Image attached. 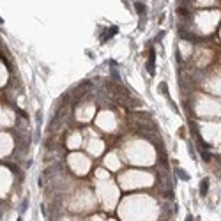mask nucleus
<instances>
[{"instance_id":"1","label":"nucleus","mask_w":221,"mask_h":221,"mask_svg":"<svg viewBox=\"0 0 221 221\" xmlns=\"http://www.w3.org/2000/svg\"><path fill=\"white\" fill-rule=\"evenodd\" d=\"M147 73L150 76H154V73H156V50L154 48H150V55L147 60Z\"/></svg>"},{"instance_id":"2","label":"nucleus","mask_w":221,"mask_h":221,"mask_svg":"<svg viewBox=\"0 0 221 221\" xmlns=\"http://www.w3.org/2000/svg\"><path fill=\"white\" fill-rule=\"evenodd\" d=\"M117 32H119V28H117V27H110V30L106 28V30H104V34H103V37H101V41H103V42H106L110 37H113Z\"/></svg>"},{"instance_id":"3","label":"nucleus","mask_w":221,"mask_h":221,"mask_svg":"<svg viewBox=\"0 0 221 221\" xmlns=\"http://www.w3.org/2000/svg\"><path fill=\"white\" fill-rule=\"evenodd\" d=\"M207 191H209V181H207V179H202V182H200V196H207Z\"/></svg>"},{"instance_id":"4","label":"nucleus","mask_w":221,"mask_h":221,"mask_svg":"<svg viewBox=\"0 0 221 221\" xmlns=\"http://www.w3.org/2000/svg\"><path fill=\"white\" fill-rule=\"evenodd\" d=\"M135 9L138 11V14H141V16H143V14L147 13V7H145L143 4H140V2H136V4H135Z\"/></svg>"},{"instance_id":"5","label":"nucleus","mask_w":221,"mask_h":221,"mask_svg":"<svg viewBox=\"0 0 221 221\" xmlns=\"http://www.w3.org/2000/svg\"><path fill=\"white\" fill-rule=\"evenodd\" d=\"M177 175L181 177L182 181H189V175H188V173H186V172H184L182 168H177Z\"/></svg>"},{"instance_id":"6","label":"nucleus","mask_w":221,"mask_h":221,"mask_svg":"<svg viewBox=\"0 0 221 221\" xmlns=\"http://www.w3.org/2000/svg\"><path fill=\"white\" fill-rule=\"evenodd\" d=\"M202 158H203L205 161H209V159H211V154H209V152H205V150H202Z\"/></svg>"},{"instance_id":"7","label":"nucleus","mask_w":221,"mask_h":221,"mask_svg":"<svg viewBox=\"0 0 221 221\" xmlns=\"http://www.w3.org/2000/svg\"><path fill=\"white\" fill-rule=\"evenodd\" d=\"M27 207H28V200H25L23 203H21V212H25V211H27Z\"/></svg>"},{"instance_id":"8","label":"nucleus","mask_w":221,"mask_h":221,"mask_svg":"<svg viewBox=\"0 0 221 221\" xmlns=\"http://www.w3.org/2000/svg\"><path fill=\"white\" fill-rule=\"evenodd\" d=\"M186 221H195V220H193V216H191V214H188V216H186Z\"/></svg>"},{"instance_id":"9","label":"nucleus","mask_w":221,"mask_h":221,"mask_svg":"<svg viewBox=\"0 0 221 221\" xmlns=\"http://www.w3.org/2000/svg\"><path fill=\"white\" fill-rule=\"evenodd\" d=\"M0 23H4V20H2V18H0Z\"/></svg>"},{"instance_id":"10","label":"nucleus","mask_w":221,"mask_h":221,"mask_svg":"<svg viewBox=\"0 0 221 221\" xmlns=\"http://www.w3.org/2000/svg\"><path fill=\"white\" fill-rule=\"evenodd\" d=\"M18 221H21V218H18Z\"/></svg>"},{"instance_id":"11","label":"nucleus","mask_w":221,"mask_h":221,"mask_svg":"<svg viewBox=\"0 0 221 221\" xmlns=\"http://www.w3.org/2000/svg\"><path fill=\"white\" fill-rule=\"evenodd\" d=\"M0 218H2V212H0Z\"/></svg>"}]
</instances>
